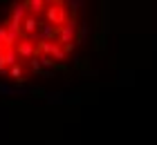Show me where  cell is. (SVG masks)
<instances>
[{"mask_svg":"<svg viewBox=\"0 0 157 145\" xmlns=\"http://www.w3.org/2000/svg\"><path fill=\"white\" fill-rule=\"evenodd\" d=\"M81 36L74 0H11L0 13V78L23 85L56 74Z\"/></svg>","mask_w":157,"mask_h":145,"instance_id":"1","label":"cell"}]
</instances>
